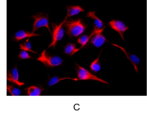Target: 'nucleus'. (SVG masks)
Masks as SVG:
<instances>
[{
	"mask_svg": "<svg viewBox=\"0 0 147 115\" xmlns=\"http://www.w3.org/2000/svg\"><path fill=\"white\" fill-rule=\"evenodd\" d=\"M63 26L66 28L67 34L70 37H77L83 34L87 28V25L82 19L67 20L64 19Z\"/></svg>",
	"mask_w": 147,
	"mask_h": 115,
	"instance_id": "nucleus-1",
	"label": "nucleus"
},
{
	"mask_svg": "<svg viewBox=\"0 0 147 115\" xmlns=\"http://www.w3.org/2000/svg\"><path fill=\"white\" fill-rule=\"evenodd\" d=\"M37 60L42 63L46 67L54 68L62 64L63 61L61 57L58 56H51L49 55L46 50L43 51Z\"/></svg>",
	"mask_w": 147,
	"mask_h": 115,
	"instance_id": "nucleus-2",
	"label": "nucleus"
},
{
	"mask_svg": "<svg viewBox=\"0 0 147 115\" xmlns=\"http://www.w3.org/2000/svg\"><path fill=\"white\" fill-rule=\"evenodd\" d=\"M76 64L77 79L78 80H92L99 82L104 84H109L106 81L99 78L84 67Z\"/></svg>",
	"mask_w": 147,
	"mask_h": 115,
	"instance_id": "nucleus-3",
	"label": "nucleus"
},
{
	"mask_svg": "<svg viewBox=\"0 0 147 115\" xmlns=\"http://www.w3.org/2000/svg\"><path fill=\"white\" fill-rule=\"evenodd\" d=\"M63 24L64 21L60 24L53 23L51 24L53 28L52 33H51L52 41L49 45V48L51 47L55 48L57 43L63 38L65 35Z\"/></svg>",
	"mask_w": 147,
	"mask_h": 115,
	"instance_id": "nucleus-4",
	"label": "nucleus"
},
{
	"mask_svg": "<svg viewBox=\"0 0 147 115\" xmlns=\"http://www.w3.org/2000/svg\"><path fill=\"white\" fill-rule=\"evenodd\" d=\"M34 21L32 27V32L35 33L39 28L42 27H45L48 29L51 35V32L49 25V15L47 14L38 13L31 16Z\"/></svg>",
	"mask_w": 147,
	"mask_h": 115,
	"instance_id": "nucleus-5",
	"label": "nucleus"
},
{
	"mask_svg": "<svg viewBox=\"0 0 147 115\" xmlns=\"http://www.w3.org/2000/svg\"><path fill=\"white\" fill-rule=\"evenodd\" d=\"M108 24L111 28L119 34L121 38L124 41V34L129 29V27L125 25L123 22L119 20H112L108 22Z\"/></svg>",
	"mask_w": 147,
	"mask_h": 115,
	"instance_id": "nucleus-6",
	"label": "nucleus"
},
{
	"mask_svg": "<svg viewBox=\"0 0 147 115\" xmlns=\"http://www.w3.org/2000/svg\"><path fill=\"white\" fill-rule=\"evenodd\" d=\"M19 73L17 66H15L11 71L8 70L7 75V80L18 85L19 86H24L25 83L20 80Z\"/></svg>",
	"mask_w": 147,
	"mask_h": 115,
	"instance_id": "nucleus-7",
	"label": "nucleus"
},
{
	"mask_svg": "<svg viewBox=\"0 0 147 115\" xmlns=\"http://www.w3.org/2000/svg\"><path fill=\"white\" fill-rule=\"evenodd\" d=\"M106 42L107 40L103 34V31L95 33L90 39V43L97 48L101 47Z\"/></svg>",
	"mask_w": 147,
	"mask_h": 115,
	"instance_id": "nucleus-8",
	"label": "nucleus"
},
{
	"mask_svg": "<svg viewBox=\"0 0 147 115\" xmlns=\"http://www.w3.org/2000/svg\"><path fill=\"white\" fill-rule=\"evenodd\" d=\"M112 45H114V46H116V47H118V48L121 49L124 52L125 55H126V57H127V58L133 64V66H134V68H135L136 72H138V68L137 65L139 64L140 62V59H139V57L137 56L136 55H134V54L130 53L129 52L127 51L123 47L120 46V45H118L116 44H112Z\"/></svg>",
	"mask_w": 147,
	"mask_h": 115,
	"instance_id": "nucleus-9",
	"label": "nucleus"
},
{
	"mask_svg": "<svg viewBox=\"0 0 147 115\" xmlns=\"http://www.w3.org/2000/svg\"><path fill=\"white\" fill-rule=\"evenodd\" d=\"M86 17H88L93 20L94 25V28L98 30H104L105 27L104 22L95 14V11H88Z\"/></svg>",
	"mask_w": 147,
	"mask_h": 115,
	"instance_id": "nucleus-10",
	"label": "nucleus"
},
{
	"mask_svg": "<svg viewBox=\"0 0 147 115\" xmlns=\"http://www.w3.org/2000/svg\"><path fill=\"white\" fill-rule=\"evenodd\" d=\"M41 36V34H37L32 32L27 31L23 30H20L17 32L14 35L15 41H20L26 38L31 37L34 36Z\"/></svg>",
	"mask_w": 147,
	"mask_h": 115,
	"instance_id": "nucleus-11",
	"label": "nucleus"
},
{
	"mask_svg": "<svg viewBox=\"0 0 147 115\" xmlns=\"http://www.w3.org/2000/svg\"><path fill=\"white\" fill-rule=\"evenodd\" d=\"M67 15L65 17V20L68 18L77 15L80 13L85 12L84 9L78 5H72L67 6Z\"/></svg>",
	"mask_w": 147,
	"mask_h": 115,
	"instance_id": "nucleus-12",
	"label": "nucleus"
},
{
	"mask_svg": "<svg viewBox=\"0 0 147 115\" xmlns=\"http://www.w3.org/2000/svg\"><path fill=\"white\" fill-rule=\"evenodd\" d=\"M104 30L103 29V30H98V29L94 28L93 31H92V33L90 35H83L79 37L77 39V43L81 45V47L80 48L81 49H82V48L86 46L87 44H88V42L90 41L91 38L92 37L94 33H95L101 31H103Z\"/></svg>",
	"mask_w": 147,
	"mask_h": 115,
	"instance_id": "nucleus-13",
	"label": "nucleus"
},
{
	"mask_svg": "<svg viewBox=\"0 0 147 115\" xmlns=\"http://www.w3.org/2000/svg\"><path fill=\"white\" fill-rule=\"evenodd\" d=\"M44 90V88L40 85L30 86L25 89L26 93L29 96H40Z\"/></svg>",
	"mask_w": 147,
	"mask_h": 115,
	"instance_id": "nucleus-14",
	"label": "nucleus"
},
{
	"mask_svg": "<svg viewBox=\"0 0 147 115\" xmlns=\"http://www.w3.org/2000/svg\"><path fill=\"white\" fill-rule=\"evenodd\" d=\"M80 49H81L80 48H77L76 47V44L69 42L64 47V52L66 55L73 56L78 52Z\"/></svg>",
	"mask_w": 147,
	"mask_h": 115,
	"instance_id": "nucleus-15",
	"label": "nucleus"
},
{
	"mask_svg": "<svg viewBox=\"0 0 147 115\" xmlns=\"http://www.w3.org/2000/svg\"><path fill=\"white\" fill-rule=\"evenodd\" d=\"M102 51V50H101L97 58L94 60L90 64V69L94 73H98L101 70V65L100 62V54Z\"/></svg>",
	"mask_w": 147,
	"mask_h": 115,
	"instance_id": "nucleus-16",
	"label": "nucleus"
},
{
	"mask_svg": "<svg viewBox=\"0 0 147 115\" xmlns=\"http://www.w3.org/2000/svg\"><path fill=\"white\" fill-rule=\"evenodd\" d=\"M67 79L68 80L69 79V80H73L75 81H77L78 80V79L76 78H70V77H60L58 76H54L50 78L49 81H48V85L50 86H52L57 84L60 81H61L63 80H67Z\"/></svg>",
	"mask_w": 147,
	"mask_h": 115,
	"instance_id": "nucleus-17",
	"label": "nucleus"
},
{
	"mask_svg": "<svg viewBox=\"0 0 147 115\" xmlns=\"http://www.w3.org/2000/svg\"><path fill=\"white\" fill-rule=\"evenodd\" d=\"M20 49L22 50L30 51V52H32V53H36V54H38L36 52L32 49L31 44L29 40V38L27 39L26 41L24 42L23 43L20 44Z\"/></svg>",
	"mask_w": 147,
	"mask_h": 115,
	"instance_id": "nucleus-18",
	"label": "nucleus"
},
{
	"mask_svg": "<svg viewBox=\"0 0 147 115\" xmlns=\"http://www.w3.org/2000/svg\"><path fill=\"white\" fill-rule=\"evenodd\" d=\"M7 92L13 96H19L21 94V91L19 88L10 84H7Z\"/></svg>",
	"mask_w": 147,
	"mask_h": 115,
	"instance_id": "nucleus-19",
	"label": "nucleus"
},
{
	"mask_svg": "<svg viewBox=\"0 0 147 115\" xmlns=\"http://www.w3.org/2000/svg\"><path fill=\"white\" fill-rule=\"evenodd\" d=\"M18 57L21 59H30L32 58L27 51L24 50L20 51Z\"/></svg>",
	"mask_w": 147,
	"mask_h": 115,
	"instance_id": "nucleus-20",
	"label": "nucleus"
}]
</instances>
